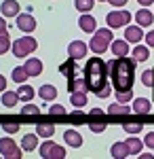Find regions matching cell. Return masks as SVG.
I'll use <instances>...</instances> for the list:
<instances>
[{"label": "cell", "mask_w": 154, "mask_h": 159, "mask_svg": "<svg viewBox=\"0 0 154 159\" xmlns=\"http://www.w3.org/2000/svg\"><path fill=\"white\" fill-rule=\"evenodd\" d=\"M21 115H40V106H34V104H28L21 108Z\"/></svg>", "instance_id": "cell-37"}, {"label": "cell", "mask_w": 154, "mask_h": 159, "mask_svg": "<svg viewBox=\"0 0 154 159\" xmlns=\"http://www.w3.org/2000/svg\"><path fill=\"white\" fill-rule=\"evenodd\" d=\"M122 127H125V132H127V134H139V132L143 129L142 123H125Z\"/></svg>", "instance_id": "cell-35"}, {"label": "cell", "mask_w": 154, "mask_h": 159, "mask_svg": "<svg viewBox=\"0 0 154 159\" xmlns=\"http://www.w3.org/2000/svg\"><path fill=\"white\" fill-rule=\"evenodd\" d=\"M17 102H19L17 91H2V106L13 108V106H17Z\"/></svg>", "instance_id": "cell-23"}, {"label": "cell", "mask_w": 154, "mask_h": 159, "mask_svg": "<svg viewBox=\"0 0 154 159\" xmlns=\"http://www.w3.org/2000/svg\"><path fill=\"white\" fill-rule=\"evenodd\" d=\"M146 45H148V47H152L154 49V30H150V32H148V34H146Z\"/></svg>", "instance_id": "cell-41"}, {"label": "cell", "mask_w": 154, "mask_h": 159, "mask_svg": "<svg viewBox=\"0 0 154 159\" xmlns=\"http://www.w3.org/2000/svg\"><path fill=\"white\" fill-rule=\"evenodd\" d=\"M89 115H91V117H99V115H101V108H93Z\"/></svg>", "instance_id": "cell-47"}, {"label": "cell", "mask_w": 154, "mask_h": 159, "mask_svg": "<svg viewBox=\"0 0 154 159\" xmlns=\"http://www.w3.org/2000/svg\"><path fill=\"white\" fill-rule=\"evenodd\" d=\"M125 40L129 43H139L143 40V32H142V25H125Z\"/></svg>", "instance_id": "cell-10"}, {"label": "cell", "mask_w": 154, "mask_h": 159, "mask_svg": "<svg viewBox=\"0 0 154 159\" xmlns=\"http://www.w3.org/2000/svg\"><path fill=\"white\" fill-rule=\"evenodd\" d=\"M112 28H101V30H95L93 32V38H91V43H89V49L97 53V55H101V53H106L110 49V45H112Z\"/></svg>", "instance_id": "cell-3"}, {"label": "cell", "mask_w": 154, "mask_h": 159, "mask_svg": "<svg viewBox=\"0 0 154 159\" xmlns=\"http://www.w3.org/2000/svg\"><path fill=\"white\" fill-rule=\"evenodd\" d=\"M24 153V148H19L15 144V140L11 138H2L0 140V155L2 157H9V159H19Z\"/></svg>", "instance_id": "cell-7"}, {"label": "cell", "mask_w": 154, "mask_h": 159, "mask_svg": "<svg viewBox=\"0 0 154 159\" xmlns=\"http://www.w3.org/2000/svg\"><path fill=\"white\" fill-rule=\"evenodd\" d=\"M38 153H40V157H45V159H63L66 157V148L59 147V144H55L53 140L42 142V144L38 147Z\"/></svg>", "instance_id": "cell-5"}, {"label": "cell", "mask_w": 154, "mask_h": 159, "mask_svg": "<svg viewBox=\"0 0 154 159\" xmlns=\"http://www.w3.org/2000/svg\"><path fill=\"white\" fill-rule=\"evenodd\" d=\"M110 155L116 159H125L129 157V148H127V142H114L112 148H110Z\"/></svg>", "instance_id": "cell-18"}, {"label": "cell", "mask_w": 154, "mask_h": 159, "mask_svg": "<svg viewBox=\"0 0 154 159\" xmlns=\"http://www.w3.org/2000/svg\"><path fill=\"white\" fill-rule=\"evenodd\" d=\"M17 28H19L21 32H25V34H30V32L36 30V19L30 13H19V15H17Z\"/></svg>", "instance_id": "cell-8"}, {"label": "cell", "mask_w": 154, "mask_h": 159, "mask_svg": "<svg viewBox=\"0 0 154 159\" xmlns=\"http://www.w3.org/2000/svg\"><path fill=\"white\" fill-rule=\"evenodd\" d=\"M63 140H66V144L72 148H80L83 147V136L78 134L76 129H66L63 132Z\"/></svg>", "instance_id": "cell-11"}, {"label": "cell", "mask_w": 154, "mask_h": 159, "mask_svg": "<svg viewBox=\"0 0 154 159\" xmlns=\"http://www.w3.org/2000/svg\"><path fill=\"white\" fill-rule=\"evenodd\" d=\"M127 142V148H129V155H139L143 148V142L142 140H137V138H129V140H125Z\"/></svg>", "instance_id": "cell-26"}, {"label": "cell", "mask_w": 154, "mask_h": 159, "mask_svg": "<svg viewBox=\"0 0 154 159\" xmlns=\"http://www.w3.org/2000/svg\"><path fill=\"white\" fill-rule=\"evenodd\" d=\"M70 117H74V119H83L84 112H83V110H74V112H70Z\"/></svg>", "instance_id": "cell-44"}, {"label": "cell", "mask_w": 154, "mask_h": 159, "mask_svg": "<svg viewBox=\"0 0 154 159\" xmlns=\"http://www.w3.org/2000/svg\"><path fill=\"white\" fill-rule=\"evenodd\" d=\"M93 2H95V0H74V7H76L80 13H89L95 7Z\"/></svg>", "instance_id": "cell-30"}, {"label": "cell", "mask_w": 154, "mask_h": 159, "mask_svg": "<svg viewBox=\"0 0 154 159\" xmlns=\"http://www.w3.org/2000/svg\"><path fill=\"white\" fill-rule=\"evenodd\" d=\"M131 21V13L129 11H112L106 15V24L108 28H122V25H129Z\"/></svg>", "instance_id": "cell-6"}, {"label": "cell", "mask_w": 154, "mask_h": 159, "mask_svg": "<svg viewBox=\"0 0 154 159\" xmlns=\"http://www.w3.org/2000/svg\"><path fill=\"white\" fill-rule=\"evenodd\" d=\"M36 147H38V134H25L21 140V148L30 153V151H36Z\"/></svg>", "instance_id": "cell-20"}, {"label": "cell", "mask_w": 154, "mask_h": 159, "mask_svg": "<svg viewBox=\"0 0 154 159\" xmlns=\"http://www.w3.org/2000/svg\"><path fill=\"white\" fill-rule=\"evenodd\" d=\"M135 21H137V25H142V28H150L154 24V15L143 7V9H139V11L135 13Z\"/></svg>", "instance_id": "cell-15"}, {"label": "cell", "mask_w": 154, "mask_h": 159, "mask_svg": "<svg viewBox=\"0 0 154 159\" xmlns=\"http://www.w3.org/2000/svg\"><path fill=\"white\" fill-rule=\"evenodd\" d=\"M13 81H15V83H25V81H28V72H25L24 66L13 70Z\"/></svg>", "instance_id": "cell-33"}, {"label": "cell", "mask_w": 154, "mask_h": 159, "mask_svg": "<svg viewBox=\"0 0 154 159\" xmlns=\"http://www.w3.org/2000/svg\"><path fill=\"white\" fill-rule=\"evenodd\" d=\"M116 102H120V104L133 102V91H131V89H125V91H116Z\"/></svg>", "instance_id": "cell-32"}, {"label": "cell", "mask_w": 154, "mask_h": 159, "mask_svg": "<svg viewBox=\"0 0 154 159\" xmlns=\"http://www.w3.org/2000/svg\"><path fill=\"white\" fill-rule=\"evenodd\" d=\"M0 13L4 17H17L19 15V2L17 0H4L0 4Z\"/></svg>", "instance_id": "cell-13"}, {"label": "cell", "mask_w": 154, "mask_h": 159, "mask_svg": "<svg viewBox=\"0 0 154 159\" xmlns=\"http://www.w3.org/2000/svg\"><path fill=\"white\" fill-rule=\"evenodd\" d=\"M9 28H6V21H4V15H0V34H6Z\"/></svg>", "instance_id": "cell-43"}, {"label": "cell", "mask_w": 154, "mask_h": 159, "mask_svg": "<svg viewBox=\"0 0 154 159\" xmlns=\"http://www.w3.org/2000/svg\"><path fill=\"white\" fill-rule=\"evenodd\" d=\"M2 129L6 134H15V132H19V123H2Z\"/></svg>", "instance_id": "cell-38"}, {"label": "cell", "mask_w": 154, "mask_h": 159, "mask_svg": "<svg viewBox=\"0 0 154 159\" xmlns=\"http://www.w3.org/2000/svg\"><path fill=\"white\" fill-rule=\"evenodd\" d=\"M83 76L87 81V89L93 91L97 98H108L110 96V87H108V76H110V70H108V64L101 57H89L87 64H84Z\"/></svg>", "instance_id": "cell-1"}, {"label": "cell", "mask_w": 154, "mask_h": 159, "mask_svg": "<svg viewBox=\"0 0 154 159\" xmlns=\"http://www.w3.org/2000/svg\"><path fill=\"white\" fill-rule=\"evenodd\" d=\"M152 110V102L148 98H135L133 100V112L135 115H150Z\"/></svg>", "instance_id": "cell-12"}, {"label": "cell", "mask_w": 154, "mask_h": 159, "mask_svg": "<svg viewBox=\"0 0 154 159\" xmlns=\"http://www.w3.org/2000/svg\"><path fill=\"white\" fill-rule=\"evenodd\" d=\"M110 49H112V53L116 55V57H122V55H129V40H120V38H116V40H112V45H110Z\"/></svg>", "instance_id": "cell-16"}, {"label": "cell", "mask_w": 154, "mask_h": 159, "mask_svg": "<svg viewBox=\"0 0 154 159\" xmlns=\"http://www.w3.org/2000/svg\"><path fill=\"white\" fill-rule=\"evenodd\" d=\"M129 112H133V108L125 106V104H120V102L112 104V106H108V115H129Z\"/></svg>", "instance_id": "cell-28"}, {"label": "cell", "mask_w": 154, "mask_h": 159, "mask_svg": "<svg viewBox=\"0 0 154 159\" xmlns=\"http://www.w3.org/2000/svg\"><path fill=\"white\" fill-rule=\"evenodd\" d=\"M137 4H143V7H150V4H154V0H137Z\"/></svg>", "instance_id": "cell-46"}, {"label": "cell", "mask_w": 154, "mask_h": 159, "mask_svg": "<svg viewBox=\"0 0 154 159\" xmlns=\"http://www.w3.org/2000/svg\"><path fill=\"white\" fill-rule=\"evenodd\" d=\"M68 91H87V81L83 79H78V76H72L68 79Z\"/></svg>", "instance_id": "cell-21"}, {"label": "cell", "mask_w": 154, "mask_h": 159, "mask_svg": "<svg viewBox=\"0 0 154 159\" xmlns=\"http://www.w3.org/2000/svg\"><path fill=\"white\" fill-rule=\"evenodd\" d=\"M11 36H9V32L6 34H0V55H4L6 51H11Z\"/></svg>", "instance_id": "cell-31"}, {"label": "cell", "mask_w": 154, "mask_h": 159, "mask_svg": "<svg viewBox=\"0 0 154 159\" xmlns=\"http://www.w3.org/2000/svg\"><path fill=\"white\" fill-rule=\"evenodd\" d=\"M129 0H108V4H112V7H116V9H120V7H125Z\"/></svg>", "instance_id": "cell-42"}, {"label": "cell", "mask_w": 154, "mask_h": 159, "mask_svg": "<svg viewBox=\"0 0 154 159\" xmlns=\"http://www.w3.org/2000/svg\"><path fill=\"white\" fill-rule=\"evenodd\" d=\"M142 83L146 87H152L154 85V68H150V70H146V72L142 74Z\"/></svg>", "instance_id": "cell-34"}, {"label": "cell", "mask_w": 154, "mask_h": 159, "mask_svg": "<svg viewBox=\"0 0 154 159\" xmlns=\"http://www.w3.org/2000/svg\"><path fill=\"white\" fill-rule=\"evenodd\" d=\"M108 70H110V79L116 91H125L131 89L135 83V60L133 57H114L112 61H108Z\"/></svg>", "instance_id": "cell-2"}, {"label": "cell", "mask_w": 154, "mask_h": 159, "mask_svg": "<svg viewBox=\"0 0 154 159\" xmlns=\"http://www.w3.org/2000/svg\"><path fill=\"white\" fill-rule=\"evenodd\" d=\"M49 115H57V117H63V115H68V110L63 108L61 104H53V106L49 108Z\"/></svg>", "instance_id": "cell-36"}, {"label": "cell", "mask_w": 154, "mask_h": 159, "mask_svg": "<svg viewBox=\"0 0 154 159\" xmlns=\"http://www.w3.org/2000/svg\"><path fill=\"white\" fill-rule=\"evenodd\" d=\"M89 129H91L93 134H101V132H106V123H99V125H89Z\"/></svg>", "instance_id": "cell-40"}, {"label": "cell", "mask_w": 154, "mask_h": 159, "mask_svg": "<svg viewBox=\"0 0 154 159\" xmlns=\"http://www.w3.org/2000/svg\"><path fill=\"white\" fill-rule=\"evenodd\" d=\"M150 57V51H148V47H143V45H135V49H133V60L135 61H146Z\"/></svg>", "instance_id": "cell-25"}, {"label": "cell", "mask_w": 154, "mask_h": 159, "mask_svg": "<svg viewBox=\"0 0 154 159\" xmlns=\"http://www.w3.org/2000/svg\"><path fill=\"white\" fill-rule=\"evenodd\" d=\"M72 106H87V91H72Z\"/></svg>", "instance_id": "cell-29"}, {"label": "cell", "mask_w": 154, "mask_h": 159, "mask_svg": "<svg viewBox=\"0 0 154 159\" xmlns=\"http://www.w3.org/2000/svg\"><path fill=\"white\" fill-rule=\"evenodd\" d=\"M25 72H28V76H38V74H42V61L40 60H36V57H32V60H28L25 61Z\"/></svg>", "instance_id": "cell-17"}, {"label": "cell", "mask_w": 154, "mask_h": 159, "mask_svg": "<svg viewBox=\"0 0 154 159\" xmlns=\"http://www.w3.org/2000/svg\"><path fill=\"white\" fill-rule=\"evenodd\" d=\"M78 25H80V30H83V32H89V34L97 30V21H95L93 15H89V13H83V15H80Z\"/></svg>", "instance_id": "cell-14"}, {"label": "cell", "mask_w": 154, "mask_h": 159, "mask_svg": "<svg viewBox=\"0 0 154 159\" xmlns=\"http://www.w3.org/2000/svg\"><path fill=\"white\" fill-rule=\"evenodd\" d=\"M99 2H104V0H99ZM106 2H108V0H106Z\"/></svg>", "instance_id": "cell-49"}, {"label": "cell", "mask_w": 154, "mask_h": 159, "mask_svg": "<svg viewBox=\"0 0 154 159\" xmlns=\"http://www.w3.org/2000/svg\"><path fill=\"white\" fill-rule=\"evenodd\" d=\"M36 49H38V40L32 36H21L17 40H13V45H11V51L15 57H25V55L34 53Z\"/></svg>", "instance_id": "cell-4"}, {"label": "cell", "mask_w": 154, "mask_h": 159, "mask_svg": "<svg viewBox=\"0 0 154 159\" xmlns=\"http://www.w3.org/2000/svg\"><path fill=\"white\" fill-rule=\"evenodd\" d=\"M143 144L148 148H154V132H148L146 134V138H143Z\"/></svg>", "instance_id": "cell-39"}, {"label": "cell", "mask_w": 154, "mask_h": 159, "mask_svg": "<svg viewBox=\"0 0 154 159\" xmlns=\"http://www.w3.org/2000/svg\"><path fill=\"white\" fill-rule=\"evenodd\" d=\"M17 96H19V100H24V102H30V100L36 96V89H34V87H30V85H24V83H21V87L17 89Z\"/></svg>", "instance_id": "cell-24"}, {"label": "cell", "mask_w": 154, "mask_h": 159, "mask_svg": "<svg viewBox=\"0 0 154 159\" xmlns=\"http://www.w3.org/2000/svg\"><path fill=\"white\" fill-rule=\"evenodd\" d=\"M4 89H6V79H4V76L0 74V93H2Z\"/></svg>", "instance_id": "cell-45"}, {"label": "cell", "mask_w": 154, "mask_h": 159, "mask_svg": "<svg viewBox=\"0 0 154 159\" xmlns=\"http://www.w3.org/2000/svg\"><path fill=\"white\" fill-rule=\"evenodd\" d=\"M38 96L42 100H47V102H51V100L57 98V89H55V85H42L38 89Z\"/></svg>", "instance_id": "cell-22"}, {"label": "cell", "mask_w": 154, "mask_h": 159, "mask_svg": "<svg viewBox=\"0 0 154 159\" xmlns=\"http://www.w3.org/2000/svg\"><path fill=\"white\" fill-rule=\"evenodd\" d=\"M59 72L63 74V76H68V79L76 76V60L68 57V60H66V61H63V64L59 66Z\"/></svg>", "instance_id": "cell-19"}, {"label": "cell", "mask_w": 154, "mask_h": 159, "mask_svg": "<svg viewBox=\"0 0 154 159\" xmlns=\"http://www.w3.org/2000/svg\"><path fill=\"white\" fill-rule=\"evenodd\" d=\"M68 55L76 61L87 57V43H83V40H72L70 45H68Z\"/></svg>", "instance_id": "cell-9"}, {"label": "cell", "mask_w": 154, "mask_h": 159, "mask_svg": "<svg viewBox=\"0 0 154 159\" xmlns=\"http://www.w3.org/2000/svg\"><path fill=\"white\" fill-rule=\"evenodd\" d=\"M154 155H150V153H142V155H139V159H152Z\"/></svg>", "instance_id": "cell-48"}, {"label": "cell", "mask_w": 154, "mask_h": 159, "mask_svg": "<svg viewBox=\"0 0 154 159\" xmlns=\"http://www.w3.org/2000/svg\"><path fill=\"white\" fill-rule=\"evenodd\" d=\"M36 134L40 136V138H51V136L55 134V127H53V123H40L36 127Z\"/></svg>", "instance_id": "cell-27"}]
</instances>
